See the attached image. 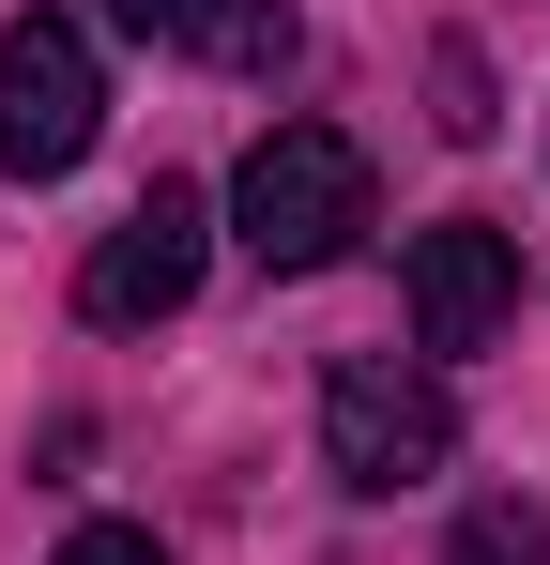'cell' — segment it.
Instances as JSON below:
<instances>
[{"label": "cell", "instance_id": "1", "mask_svg": "<svg viewBox=\"0 0 550 565\" xmlns=\"http://www.w3.org/2000/svg\"><path fill=\"white\" fill-rule=\"evenodd\" d=\"M230 245H245L261 276L352 260V245H367V153L337 138V122H261L245 169H230Z\"/></svg>", "mask_w": 550, "mask_h": 565}, {"label": "cell", "instance_id": "2", "mask_svg": "<svg viewBox=\"0 0 550 565\" xmlns=\"http://www.w3.org/2000/svg\"><path fill=\"white\" fill-rule=\"evenodd\" d=\"M444 459H458L444 367H398V352H337L321 367V473L352 504H398V489H429Z\"/></svg>", "mask_w": 550, "mask_h": 565}, {"label": "cell", "instance_id": "3", "mask_svg": "<svg viewBox=\"0 0 550 565\" xmlns=\"http://www.w3.org/2000/svg\"><path fill=\"white\" fill-rule=\"evenodd\" d=\"M92 138H107V62H92V31L77 15H15L0 31V169L15 184H62Z\"/></svg>", "mask_w": 550, "mask_h": 565}, {"label": "cell", "instance_id": "4", "mask_svg": "<svg viewBox=\"0 0 550 565\" xmlns=\"http://www.w3.org/2000/svg\"><path fill=\"white\" fill-rule=\"evenodd\" d=\"M199 260H214V199H199V184H154V199L77 260V321H92V337L183 321V306H199Z\"/></svg>", "mask_w": 550, "mask_h": 565}, {"label": "cell", "instance_id": "5", "mask_svg": "<svg viewBox=\"0 0 550 565\" xmlns=\"http://www.w3.org/2000/svg\"><path fill=\"white\" fill-rule=\"evenodd\" d=\"M413 352H489L505 321H520V245L489 230V214H444V230H413Z\"/></svg>", "mask_w": 550, "mask_h": 565}, {"label": "cell", "instance_id": "6", "mask_svg": "<svg viewBox=\"0 0 550 565\" xmlns=\"http://www.w3.org/2000/svg\"><path fill=\"white\" fill-rule=\"evenodd\" d=\"M306 31H290V0H214V31H199V62H230V77H275Z\"/></svg>", "mask_w": 550, "mask_h": 565}, {"label": "cell", "instance_id": "7", "mask_svg": "<svg viewBox=\"0 0 550 565\" xmlns=\"http://www.w3.org/2000/svg\"><path fill=\"white\" fill-rule=\"evenodd\" d=\"M444 565H550V520L520 504V489H489V504L458 520V551H444Z\"/></svg>", "mask_w": 550, "mask_h": 565}, {"label": "cell", "instance_id": "8", "mask_svg": "<svg viewBox=\"0 0 550 565\" xmlns=\"http://www.w3.org/2000/svg\"><path fill=\"white\" fill-rule=\"evenodd\" d=\"M429 122H444V138H489V62H474V46H429Z\"/></svg>", "mask_w": 550, "mask_h": 565}, {"label": "cell", "instance_id": "9", "mask_svg": "<svg viewBox=\"0 0 550 565\" xmlns=\"http://www.w3.org/2000/svg\"><path fill=\"white\" fill-rule=\"evenodd\" d=\"M107 31H138V46H199L214 0H107Z\"/></svg>", "mask_w": 550, "mask_h": 565}, {"label": "cell", "instance_id": "10", "mask_svg": "<svg viewBox=\"0 0 550 565\" xmlns=\"http://www.w3.org/2000/svg\"><path fill=\"white\" fill-rule=\"evenodd\" d=\"M62 565H169V535H138V520H77Z\"/></svg>", "mask_w": 550, "mask_h": 565}]
</instances>
